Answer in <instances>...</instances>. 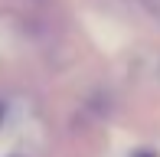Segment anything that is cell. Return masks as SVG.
I'll return each mask as SVG.
<instances>
[{
    "label": "cell",
    "mask_w": 160,
    "mask_h": 157,
    "mask_svg": "<svg viewBox=\"0 0 160 157\" xmlns=\"http://www.w3.org/2000/svg\"><path fill=\"white\" fill-rule=\"evenodd\" d=\"M144 3H147V10L154 13V17L160 20V0H144Z\"/></svg>",
    "instance_id": "obj_1"
},
{
    "label": "cell",
    "mask_w": 160,
    "mask_h": 157,
    "mask_svg": "<svg viewBox=\"0 0 160 157\" xmlns=\"http://www.w3.org/2000/svg\"><path fill=\"white\" fill-rule=\"evenodd\" d=\"M0 124H3V105H0Z\"/></svg>",
    "instance_id": "obj_2"
}]
</instances>
